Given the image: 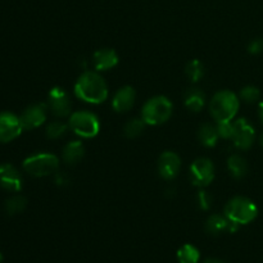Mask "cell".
Masks as SVG:
<instances>
[{"label": "cell", "instance_id": "obj_1", "mask_svg": "<svg viewBox=\"0 0 263 263\" xmlns=\"http://www.w3.org/2000/svg\"><path fill=\"white\" fill-rule=\"evenodd\" d=\"M74 94L79 99L90 104H100L108 98V86L99 73L86 71L77 79Z\"/></svg>", "mask_w": 263, "mask_h": 263}, {"label": "cell", "instance_id": "obj_2", "mask_svg": "<svg viewBox=\"0 0 263 263\" xmlns=\"http://www.w3.org/2000/svg\"><path fill=\"white\" fill-rule=\"evenodd\" d=\"M239 110V98L230 90H221L213 95L210 103L211 116L216 122L233 121Z\"/></svg>", "mask_w": 263, "mask_h": 263}, {"label": "cell", "instance_id": "obj_3", "mask_svg": "<svg viewBox=\"0 0 263 263\" xmlns=\"http://www.w3.org/2000/svg\"><path fill=\"white\" fill-rule=\"evenodd\" d=\"M172 109H174V107H172L171 100L168 98L159 95V97L152 98L144 104L143 109H141V118L146 125H162L170 120Z\"/></svg>", "mask_w": 263, "mask_h": 263}, {"label": "cell", "instance_id": "obj_4", "mask_svg": "<svg viewBox=\"0 0 263 263\" xmlns=\"http://www.w3.org/2000/svg\"><path fill=\"white\" fill-rule=\"evenodd\" d=\"M258 215V208L246 197H235L226 204L225 216L236 225L251 223Z\"/></svg>", "mask_w": 263, "mask_h": 263}, {"label": "cell", "instance_id": "obj_5", "mask_svg": "<svg viewBox=\"0 0 263 263\" xmlns=\"http://www.w3.org/2000/svg\"><path fill=\"white\" fill-rule=\"evenodd\" d=\"M58 157L50 153L35 154L26 158L23 162V170L35 177H44L55 174L58 171Z\"/></svg>", "mask_w": 263, "mask_h": 263}, {"label": "cell", "instance_id": "obj_6", "mask_svg": "<svg viewBox=\"0 0 263 263\" xmlns=\"http://www.w3.org/2000/svg\"><path fill=\"white\" fill-rule=\"evenodd\" d=\"M68 125L76 135L85 139L97 136L100 128L99 118L94 113L87 112V110H79V112L72 113Z\"/></svg>", "mask_w": 263, "mask_h": 263}, {"label": "cell", "instance_id": "obj_7", "mask_svg": "<svg viewBox=\"0 0 263 263\" xmlns=\"http://www.w3.org/2000/svg\"><path fill=\"white\" fill-rule=\"evenodd\" d=\"M190 180L195 186L204 187L215 179V167L211 159L198 158L190 166Z\"/></svg>", "mask_w": 263, "mask_h": 263}, {"label": "cell", "instance_id": "obj_8", "mask_svg": "<svg viewBox=\"0 0 263 263\" xmlns=\"http://www.w3.org/2000/svg\"><path fill=\"white\" fill-rule=\"evenodd\" d=\"M254 138H256V131L248 121L240 118L234 122V134L231 140L236 148L240 151H247L253 145Z\"/></svg>", "mask_w": 263, "mask_h": 263}, {"label": "cell", "instance_id": "obj_9", "mask_svg": "<svg viewBox=\"0 0 263 263\" xmlns=\"http://www.w3.org/2000/svg\"><path fill=\"white\" fill-rule=\"evenodd\" d=\"M23 127L20 117L10 112L0 113V143H9L21 135Z\"/></svg>", "mask_w": 263, "mask_h": 263}, {"label": "cell", "instance_id": "obj_10", "mask_svg": "<svg viewBox=\"0 0 263 263\" xmlns=\"http://www.w3.org/2000/svg\"><path fill=\"white\" fill-rule=\"evenodd\" d=\"M48 107L55 117H67L71 113V100L66 90L54 87L48 95Z\"/></svg>", "mask_w": 263, "mask_h": 263}, {"label": "cell", "instance_id": "obj_11", "mask_svg": "<svg viewBox=\"0 0 263 263\" xmlns=\"http://www.w3.org/2000/svg\"><path fill=\"white\" fill-rule=\"evenodd\" d=\"M46 110H48V107L44 103H37V104H32L26 108L20 116L23 130H32L43 125L46 120Z\"/></svg>", "mask_w": 263, "mask_h": 263}, {"label": "cell", "instance_id": "obj_12", "mask_svg": "<svg viewBox=\"0 0 263 263\" xmlns=\"http://www.w3.org/2000/svg\"><path fill=\"white\" fill-rule=\"evenodd\" d=\"M181 168V159L174 152H164L158 159V174L162 179L174 180Z\"/></svg>", "mask_w": 263, "mask_h": 263}, {"label": "cell", "instance_id": "obj_13", "mask_svg": "<svg viewBox=\"0 0 263 263\" xmlns=\"http://www.w3.org/2000/svg\"><path fill=\"white\" fill-rule=\"evenodd\" d=\"M0 186L9 192H20L22 189L20 172L12 164H0Z\"/></svg>", "mask_w": 263, "mask_h": 263}, {"label": "cell", "instance_id": "obj_14", "mask_svg": "<svg viewBox=\"0 0 263 263\" xmlns=\"http://www.w3.org/2000/svg\"><path fill=\"white\" fill-rule=\"evenodd\" d=\"M239 225L231 222L226 216L212 215L205 222V230L211 235H220V234L226 233H235L238 230Z\"/></svg>", "mask_w": 263, "mask_h": 263}, {"label": "cell", "instance_id": "obj_15", "mask_svg": "<svg viewBox=\"0 0 263 263\" xmlns=\"http://www.w3.org/2000/svg\"><path fill=\"white\" fill-rule=\"evenodd\" d=\"M134 102H135V90L131 86H123L113 97L112 107L116 112L125 113L133 108Z\"/></svg>", "mask_w": 263, "mask_h": 263}, {"label": "cell", "instance_id": "obj_16", "mask_svg": "<svg viewBox=\"0 0 263 263\" xmlns=\"http://www.w3.org/2000/svg\"><path fill=\"white\" fill-rule=\"evenodd\" d=\"M118 55L113 49H100L92 55V64L97 71H108L117 66Z\"/></svg>", "mask_w": 263, "mask_h": 263}, {"label": "cell", "instance_id": "obj_17", "mask_svg": "<svg viewBox=\"0 0 263 263\" xmlns=\"http://www.w3.org/2000/svg\"><path fill=\"white\" fill-rule=\"evenodd\" d=\"M85 148L84 144L79 140H73L64 146L62 152V158L67 164H77L82 158H84Z\"/></svg>", "mask_w": 263, "mask_h": 263}, {"label": "cell", "instance_id": "obj_18", "mask_svg": "<svg viewBox=\"0 0 263 263\" xmlns=\"http://www.w3.org/2000/svg\"><path fill=\"white\" fill-rule=\"evenodd\" d=\"M185 107L192 112H200L205 104V95L200 89L193 87L189 89L184 95Z\"/></svg>", "mask_w": 263, "mask_h": 263}, {"label": "cell", "instance_id": "obj_19", "mask_svg": "<svg viewBox=\"0 0 263 263\" xmlns=\"http://www.w3.org/2000/svg\"><path fill=\"white\" fill-rule=\"evenodd\" d=\"M198 139H199L200 144L207 148H212L217 144V140L220 139L217 133V127L212 123H204L199 127L198 131Z\"/></svg>", "mask_w": 263, "mask_h": 263}, {"label": "cell", "instance_id": "obj_20", "mask_svg": "<svg viewBox=\"0 0 263 263\" xmlns=\"http://www.w3.org/2000/svg\"><path fill=\"white\" fill-rule=\"evenodd\" d=\"M229 171H230L231 176L235 179H241L248 172V163L246 159L239 154H233L228 161Z\"/></svg>", "mask_w": 263, "mask_h": 263}, {"label": "cell", "instance_id": "obj_21", "mask_svg": "<svg viewBox=\"0 0 263 263\" xmlns=\"http://www.w3.org/2000/svg\"><path fill=\"white\" fill-rule=\"evenodd\" d=\"M200 258V253L194 246L185 244L177 252V259L180 263H198Z\"/></svg>", "mask_w": 263, "mask_h": 263}, {"label": "cell", "instance_id": "obj_22", "mask_svg": "<svg viewBox=\"0 0 263 263\" xmlns=\"http://www.w3.org/2000/svg\"><path fill=\"white\" fill-rule=\"evenodd\" d=\"M145 125L146 123L144 122L143 118H133V120H130L125 125L123 134H125L126 138L134 139L143 133L144 128H145Z\"/></svg>", "mask_w": 263, "mask_h": 263}, {"label": "cell", "instance_id": "obj_23", "mask_svg": "<svg viewBox=\"0 0 263 263\" xmlns=\"http://www.w3.org/2000/svg\"><path fill=\"white\" fill-rule=\"evenodd\" d=\"M185 73L189 77L190 81L198 82L204 76V66H203V63L200 61L194 59V61L189 62V64L186 66V69H185Z\"/></svg>", "mask_w": 263, "mask_h": 263}, {"label": "cell", "instance_id": "obj_24", "mask_svg": "<svg viewBox=\"0 0 263 263\" xmlns=\"http://www.w3.org/2000/svg\"><path fill=\"white\" fill-rule=\"evenodd\" d=\"M27 205V200L26 198L21 197V195H15V197L9 198V199L5 202V211L8 212V215H17L21 213Z\"/></svg>", "mask_w": 263, "mask_h": 263}, {"label": "cell", "instance_id": "obj_25", "mask_svg": "<svg viewBox=\"0 0 263 263\" xmlns=\"http://www.w3.org/2000/svg\"><path fill=\"white\" fill-rule=\"evenodd\" d=\"M67 133V125L62 121H54L50 122L46 127V136L49 139H59Z\"/></svg>", "mask_w": 263, "mask_h": 263}, {"label": "cell", "instance_id": "obj_26", "mask_svg": "<svg viewBox=\"0 0 263 263\" xmlns=\"http://www.w3.org/2000/svg\"><path fill=\"white\" fill-rule=\"evenodd\" d=\"M261 98V91L256 86H246L240 91V99L246 103H256Z\"/></svg>", "mask_w": 263, "mask_h": 263}, {"label": "cell", "instance_id": "obj_27", "mask_svg": "<svg viewBox=\"0 0 263 263\" xmlns=\"http://www.w3.org/2000/svg\"><path fill=\"white\" fill-rule=\"evenodd\" d=\"M218 136L221 139H231L234 134V122L226 121V122H216Z\"/></svg>", "mask_w": 263, "mask_h": 263}, {"label": "cell", "instance_id": "obj_28", "mask_svg": "<svg viewBox=\"0 0 263 263\" xmlns=\"http://www.w3.org/2000/svg\"><path fill=\"white\" fill-rule=\"evenodd\" d=\"M198 202H199V205L202 210H210L211 205H212V195L208 192L202 190V192H199V194H198Z\"/></svg>", "mask_w": 263, "mask_h": 263}, {"label": "cell", "instance_id": "obj_29", "mask_svg": "<svg viewBox=\"0 0 263 263\" xmlns=\"http://www.w3.org/2000/svg\"><path fill=\"white\" fill-rule=\"evenodd\" d=\"M248 51L251 54H254V55L261 54L263 51V39H254V40H252L248 45Z\"/></svg>", "mask_w": 263, "mask_h": 263}, {"label": "cell", "instance_id": "obj_30", "mask_svg": "<svg viewBox=\"0 0 263 263\" xmlns=\"http://www.w3.org/2000/svg\"><path fill=\"white\" fill-rule=\"evenodd\" d=\"M55 182L58 185H63L64 182H68V180H66V176L63 174H58L55 177Z\"/></svg>", "mask_w": 263, "mask_h": 263}, {"label": "cell", "instance_id": "obj_31", "mask_svg": "<svg viewBox=\"0 0 263 263\" xmlns=\"http://www.w3.org/2000/svg\"><path fill=\"white\" fill-rule=\"evenodd\" d=\"M258 116H259V120H261L263 123V100L258 104Z\"/></svg>", "mask_w": 263, "mask_h": 263}, {"label": "cell", "instance_id": "obj_32", "mask_svg": "<svg viewBox=\"0 0 263 263\" xmlns=\"http://www.w3.org/2000/svg\"><path fill=\"white\" fill-rule=\"evenodd\" d=\"M204 263H225V262L220 261V259H207Z\"/></svg>", "mask_w": 263, "mask_h": 263}, {"label": "cell", "instance_id": "obj_33", "mask_svg": "<svg viewBox=\"0 0 263 263\" xmlns=\"http://www.w3.org/2000/svg\"><path fill=\"white\" fill-rule=\"evenodd\" d=\"M259 144H261V146L263 148V134L261 135V138H259Z\"/></svg>", "mask_w": 263, "mask_h": 263}, {"label": "cell", "instance_id": "obj_34", "mask_svg": "<svg viewBox=\"0 0 263 263\" xmlns=\"http://www.w3.org/2000/svg\"><path fill=\"white\" fill-rule=\"evenodd\" d=\"M2 261H3V256H2V253H0V263H2Z\"/></svg>", "mask_w": 263, "mask_h": 263}]
</instances>
